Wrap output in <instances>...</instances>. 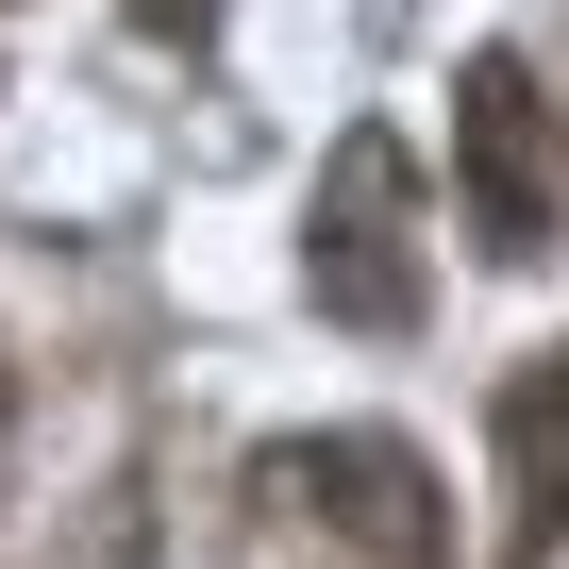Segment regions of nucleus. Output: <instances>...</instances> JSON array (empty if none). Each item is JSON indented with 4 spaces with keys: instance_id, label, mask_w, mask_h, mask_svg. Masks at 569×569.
<instances>
[{
    "instance_id": "obj_3",
    "label": "nucleus",
    "mask_w": 569,
    "mask_h": 569,
    "mask_svg": "<svg viewBox=\"0 0 569 569\" xmlns=\"http://www.w3.org/2000/svg\"><path fill=\"white\" fill-rule=\"evenodd\" d=\"M452 168H469V234H486L502 268H536V251H552V168H569V134H552V101H536L519 51H469V68H452Z\"/></svg>"
},
{
    "instance_id": "obj_1",
    "label": "nucleus",
    "mask_w": 569,
    "mask_h": 569,
    "mask_svg": "<svg viewBox=\"0 0 569 569\" xmlns=\"http://www.w3.org/2000/svg\"><path fill=\"white\" fill-rule=\"evenodd\" d=\"M302 284H319V319H352V336H419V168H402L386 118L336 134L319 218H302Z\"/></svg>"
},
{
    "instance_id": "obj_2",
    "label": "nucleus",
    "mask_w": 569,
    "mask_h": 569,
    "mask_svg": "<svg viewBox=\"0 0 569 569\" xmlns=\"http://www.w3.org/2000/svg\"><path fill=\"white\" fill-rule=\"evenodd\" d=\"M284 519H302L336 569H452V519H436V469L402 452V436H284L268 469H251Z\"/></svg>"
},
{
    "instance_id": "obj_4",
    "label": "nucleus",
    "mask_w": 569,
    "mask_h": 569,
    "mask_svg": "<svg viewBox=\"0 0 569 569\" xmlns=\"http://www.w3.org/2000/svg\"><path fill=\"white\" fill-rule=\"evenodd\" d=\"M486 419H502V569H552L569 552V352H519Z\"/></svg>"
},
{
    "instance_id": "obj_5",
    "label": "nucleus",
    "mask_w": 569,
    "mask_h": 569,
    "mask_svg": "<svg viewBox=\"0 0 569 569\" xmlns=\"http://www.w3.org/2000/svg\"><path fill=\"white\" fill-rule=\"evenodd\" d=\"M134 18H151V34H184V51H201V34H218V0H134Z\"/></svg>"
},
{
    "instance_id": "obj_6",
    "label": "nucleus",
    "mask_w": 569,
    "mask_h": 569,
    "mask_svg": "<svg viewBox=\"0 0 569 569\" xmlns=\"http://www.w3.org/2000/svg\"><path fill=\"white\" fill-rule=\"evenodd\" d=\"M0 402H18V369H0Z\"/></svg>"
}]
</instances>
